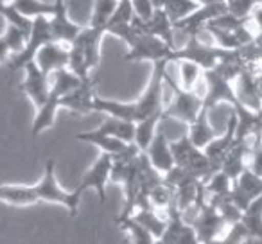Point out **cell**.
Wrapping results in <instances>:
<instances>
[{
    "instance_id": "60d3db41",
    "label": "cell",
    "mask_w": 262,
    "mask_h": 244,
    "mask_svg": "<svg viewBox=\"0 0 262 244\" xmlns=\"http://www.w3.org/2000/svg\"><path fill=\"white\" fill-rule=\"evenodd\" d=\"M69 69L74 74L81 77V79H90V69L86 65V59L84 54L77 45H70V52H69Z\"/></svg>"
},
{
    "instance_id": "ffe728a7",
    "label": "cell",
    "mask_w": 262,
    "mask_h": 244,
    "mask_svg": "<svg viewBox=\"0 0 262 244\" xmlns=\"http://www.w3.org/2000/svg\"><path fill=\"white\" fill-rule=\"evenodd\" d=\"M235 94L239 102H243L246 108L257 112L262 106L260 92H258V81L253 74L250 72L248 66H244L243 72L235 79Z\"/></svg>"
},
{
    "instance_id": "30bf717a",
    "label": "cell",
    "mask_w": 262,
    "mask_h": 244,
    "mask_svg": "<svg viewBox=\"0 0 262 244\" xmlns=\"http://www.w3.org/2000/svg\"><path fill=\"white\" fill-rule=\"evenodd\" d=\"M112 165H113V158L112 154L102 153L97 160L94 162L90 169L86 171V174L81 178L79 185L76 187V190H79L81 194L88 189H94L99 194V199L101 203H106V185L110 182V174H112Z\"/></svg>"
},
{
    "instance_id": "3957f363",
    "label": "cell",
    "mask_w": 262,
    "mask_h": 244,
    "mask_svg": "<svg viewBox=\"0 0 262 244\" xmlns=\"http://www.w3.org/2000/svg\"><path fill=\"white\" fill-rule=\"evenodd\" d=\"M171 149L172 157H174V164L178 167L185 169L189 174H192L200 182L205 183L215 171H219V169H215L212 165V162L207 158L205 151L190 142L189 135H183L176 142H171Z\"/></svg>"
},
{
    "instance_id": "4dcf8cb0",
    "label": "cell",
    "mask_w": 262,
    "mask_h": 244,
    "mask_svg": "<svg viewBox=\"0 0 262 244\" xmlns=\"http://www.w3.org/2000/svg\"><path fill=\"white\" fill-rule=\"evenodd\" d=\"M83 81H86V79H81L77 74H74L72 70L67 66V69H61L52 74L51 92L61 99V97H65V95H69L70 92L76 90V88H79L81 84H83Z\"/></svg>"
},
{
    "instance_id": "484cf974",
    "label": "cell",
    "mask_w": 262,
    "mask_h": 244,
    "mask_svg": "<svg viewBox=\"0 0 262 244\" xmlns=\"http://www.w3.org/2000/svg\"><path fill=\"white\" fill-rule=\"evenodd\" d=\"M135 122L117 119V117H106L104 122L97 128V131L110 137H115V139L122 140L126 144H135Z\"/></svg>"
},
{
    "instance_id": "1f68e13d",
    "label": "cell",
    "mask_w": 262,
    "mask_h": 244,
    "mask_svg": "<svg viewBox=\"0 0 262 244\" xmlns=\"http://www.w3.org/2000/svg\"><path fill=\"white\" fill-rule=\"evenodd\" d=\"M117 223L127 233V244H155L157 239L133 217H119Z\"/></svg>"
},
{
    "instance_id": "ee69618b",
    "label": "cell",
    "mask_w": 262,
    "mask_h": 244,
    "mask_svg": "<svg viewBox=\"0 0 262 244\" xmlns=\"http://www.w3.org/2000/svg\"><path fill=\"white\" fill-rule=\"evenodd\" d=\"M248 169L262 178V137H253L248 154Z\"/></svg>"
},
{
    "instance_id": "bcb514c9",
    "label": "cell",
    "mask_w": 262,
    "mask_h": 244,
    "mask_svg": "<svg viewBox=\"0 0 262 244\" xmlns=\"http://www.w3.org/2000/svg\"><path fill=\"white\" fill-rule=\"evenodd\" d=\"M250 22L255 26V29L258 31V34H262V2L255 6V9L250 15Z\"/></svg>"
},
{
    "instance_id": "f5cc1de1",
    "label": "cell",
    "mask_w": 262,
    "mask_h": 244,
    "mask_svg": "<svg viewBox=\"0 0 262 244\" xmlns=\"http://www.w3.org/2000/svg\"><path fill=\"white\" fill-rule=\"evenodd\" d=\"M260 2H262V0H260Z\"/></svg>"
},
{
    "instance_id": "9c48e42d",
    "label": "cell",
    "mask_w": 262,
    "mask_h": 244,
    "mask_svg": "<svg viewBox=\"0 0 262 244\" xmlns=\"http://www.w3.org/2000/svg\"><path fill=\"white\" fill-rule=\"evenodd\" d=\"M165 217H167V226L155 244H201L194 226L185 221L176 203L169 207Z\"/></svg>"
},
{
    "instance_id": "cb8c5ba5",
    "label": "cell",
    "mask_w": 262,
    "mask_h": 244,
    "mask_svg": "<svg viewBox=\"0 0 262 244\" xmlns=\"http://www.w3.org/2000/svg\"><path fill=\"white\" fill-rule=\"evenodd\" d=\"M0 201L11 207H31L40 203L34 185H0Z\"/></svg>"
},
{
    "instance_id": "7a4b0ae2",
    "label": "cell",
    "mask_w": 262,
    "mask_h": 244,
    "mask_svg": "<svg viewBox=\"0 0 262 244\" xmlns=\"http://www.w3.org/2000/svg\"><path fill=\"white\" fill-rule=\"evenodd\" d=\"M34 189H36L38 199L40 201L61 205V207H65L67 210H69L70 215H76L77 210H79L81 196H83V194L76 189L70 192V190H65L59 185L58 178H56V162L52 160V158H49V160L45 162V172L40 182L34 185Z\"/></svg>"
},
{
    "instance_id": "4316f807",
    "label": "cell",
    "mask_w": 262,
    "mask_h": 244,
    "mask_svg": "<svg viewBox=\"0 0 262 244\" xmlns=\"http://www.w3.org/2000/svg\"><path fill=\"white\" fill-rule=\"evenodd\" d=\"M241 225L246 230L248 239L262 240V196H258L244 208Z\"/></svg>"
},
{
    "instance_id": "f1b7e54d",
    "label": "cell",
    "mask_w": 262,
    "mask_h": 244,
    "mask_svg": "<svg viewBox=\"0 0 262 244\" xmlns=\"http://www.w3.org/2000/svg\"><path fill=\"white\" fill-rule=\"evenodd\" d=\"M59 108H61V99L51 92L49 101L41 108L36 109V115H34V122H33V137H38L41 131H45V129H49L54 124L56 113H58Z\"/></svg>"
},
{
    "instance_id": "d6a6232c",
    "label": "cell",
    "mask_w": 262,
    "mask_h": 244,
    "mask_svg": "<svg viewBox=\"0 0 262 244\" xmlns=\"http://www.w3.org/2000/svg\"><path fill=\"white\" fill-rule=\"evenodd\" d=\"M24 16L34 20L40 16H47L51 18L54 13V4L52 2H45V0H13L11 2Z\"/></svg>"
},
{
    "instance_id": "c3c4849f",
    "label": "cell",
    "mask_w": 262,
    "mask_h": 244,
    "mask_svg": "<svg viewBox=\"0 0 262 244\" xmlns=\"http://www.w3.org/2000/svg\"><path fill=\"white\" fill-rule=\"evenodd\" d=\"M255 119H257V128H255V137H262V106L255 112Z\"/></svg>"
},
{
    "instance_id": "52a82bcc",
    "label": "cell",
    "mask_w": 262,
    "mask_h": 244,
    "mask_svg": "<svg viewBox=\"0 0 262 244\" xmlns=\"http://www.w3.org/2000/svg\"><path fill=\"white\" fill-rule=\"evenodd\" d=\"M190 208L194 210V215L187 219V223H190V225L194 226L196 235L201 244L221 237L225 226H228V225H226L225 219H223L221 214H219V210L210 203V201H207L203 197V199H200L194 207H190Z\"/></svg>"
},
{
    "instance_id": "d6986e66",
    "label": "cell",
    "mask_w": 262,
    "mask_h": 244,
    "mask_svg": "<svg viewBox=\"0 0 262 244\" xmlns=\"http://www.w3.org/2000/svg\"><path fill=\"white\" fill-rule=\"evenodd\" d=\"M146 157L151 162L155 169L160 172L162 176L165 172H169L174 167V157H172V149H171V142L167 140V137L158 129L157 135H155L153 142L149 144V147L146 149Z\"/></svg>"
},
{
    "instance_id": "f35d334b",
    "label": "cell",
    "mask_w": 262,
    "mask_h": 244,
    "mask_svg": "<svg viewBox=\"0 0 262 244\" xmlns=\"http://www.w3.org/2000/svg\"><path fill=\"white\" fill-rule=\"evenodd\" d=\"M133 18H135V13H133L131 0H119L117 9L113 11V15H112V18H110L108 26H106V29H110V27L131 26V24H133Z\"/></svg>"
},
{
    "instance_id": "d590c367",
    "label": "cell",
    "mask_w": 262,
    "mask_h": 244,
    "mask_svg": "<svg viewBox=\"0 0 262 244\" xmlns=\"http://www.w3.org/2000/svg\"><path fill=\"white\" fill-rule=\"evenodd\" d=\"M119 0H94V11H92L90 26L92 27H104L108 26L113 11L117 9Z\"/></svg>"
},
{
    "instance_id": "7bdbcfd3",
    "label": "cell",
    "mask_w": 262,
    "mask_h": 244,
    "mask_svg": "<svg viewBox=\"0 0 262 244\" xmlns=\"http://www.w3.org/2000/svg\"><path fill=\"white\" fill-rule=\"evenodd\" d=\"M257 4H260V0H226V8H228L230 15L243 20H250L251 11Z\"/></svg>"
},
{
    "instance_id": "8fae6325",
    "label": "cell",
    "mask_w": 262,
    "mask_h": 244,
    "mask_svg": "<svg viewBox=\"0 0 262 244\" xmlns=\"http://www.w3.org/2000/svg\"><path fill=\"white\" fill-rule=\"evenodd\" d=\"M228 13V8H226V2H217V4H205V6H200L196 11H192L189 16L185 18L178 20L174 22L176 31H183L187 33L189 36H200L201 31H205V27L208 26V22H212L214 18L217 16L225 15Z\"/></svg>"
},
{
    "instance_id": "603a6c76",
    "label": "cell",
    "mask_w": 262,
    "mask_h": 244,
    "mask_svg": "<svg viewBox=\"0 0 262 244\" xmlns=\"http://www.w3.org/2000/svg\"><path fill=\"white\" fill-rule=\"evenodd\" d=\"M76 139L81 140V142H88V144H92V146H97L102 153L112 154V158L126 153V151L129 149V146H131V144L122 142V140L115 139V137L99 133L97 129H92V131H84V133H77Z\"/></svg>"
},
{
    "instance_id": "681fc988",
    "label": "cell",
    "mask_w": 262,
    "mask_h": 244,
    "mask_svg": "<svg viewBox=\"0 0 262 244\" xmlns=\"http://www.w3.org/2000/svg\"><path fill=\"white\" fill-rule=\"evenodd\" d=\"M200 6H205V4H217V2H226V0H196Z\"/></svg>"
},
{
    "instance_id": "8992f818",
    "label": "cell",
    "mask_w": 262,
    "mask_h": 244,
    "mask_svg": "<svg viewBox=\"0 0 262 244\" xmlns=\"http://www.w3.org/2000/svg\"><path fill=\"white\" fill-rule=\"evenodd\" d=\"M129 51L126 54L127 61H167L171 63V56L174 49L169 47L164 40L137 31V34L129 40Z\"/></svg>"
},
{
    "instance_id": "f6af8a7d",
    "label": "cell",
    "mask_w": 262,
    "mask_h": 244,
    "mask_svg": "<svg viewBox=\"0 0 262 244\" xmlns=\"http://www.w3.org/2000/svg\"><path fill=\"white\" fill-rule=\"evenodd\" d=\"M131 6H133L135 18L142 20V22H147L155 15V11H157L151 0H131Z\"/></svg>"
},
{
    "instance_id": "8d00e7d4",
    "label": "cell",
    "mask_w": 262,
    "mask_h": 244,
    "mask_svg": "<svg viewBox=\"0 0 262 244\" xmlns=\"http://www.w3.org/2000/svg\"><path fill=\"white\" fill-rule=\"evenodd\" d=\"M0 15L6 18V24H11V26H16L27 33L31 36V31H33V20L24 16L11 2H4V4H0Z\"/></svg>"
},
{
    "instance_id": "83f0119b",
    "label": "cell",
    "mask_w": 262,
    "mask_h": 244,
    "mask_svg": "<svg viewBox=\"0 0 262 244\" xmlns=\"http://www.w3.org/2000/svg\"><path fill=\"white\" fill-rule=\"evenodd\" d=\"M164 119V112H157L153 115L146 117L140 122H137L135 128V146L139 147L142 153H146V149L149 147V144L153 142L155 135L158 131V124Z\"/></svg>"
},
{
    "instance_id": "277c9868",
    "label": "cell",
    "mask_w": 262,
    "mask_h": 244,
    "mask_svg": "<svg viewBox=\"0 0 262 244\" xmlns=\"http://www.w3.org/2000/svg\"><path fill=\"white\" fill-rule=\"evenodd\" d=\"M165 83L172 88V101L164 108V119H178L185 124H192L200 112L203 109V97L196 90H183L165 74Z\"/></svg>"
},
{
    "instance_id": "816d5d0a",
    "label": "cell",
    "mask_w": 262,
    "mask_h": 244,
    "mask_svg": "<svg viewBox=\"0 0 262 244\" xmlns=\"http://www.w3.org/2000/svg\"><path fill=\"white\" fill-rule=\"evenodd\" d=\"M6 2H13V0H6Z\"/></svg>"
},
{
    "instance_id": "e0dca14e",
    "label": "cell",
    "mask_w": 262,
    "mask_h": 244,
    "mask_svg": "<svg viewBox=\"0 0 262 244\" xmlns=\"http://www.w3.org/2000/svg\"><path fill=\"white\" fill-rule=\"evenodd\" d=\"M131 26L135 27L137 31H140V33L153 34V36L160 38V40H164L169 47L176 49L174 34H172L174 26H172V20L169 18V15L164 11V9H157L155 15L151 16L147 22H142V20H139V18H133V24H131Z\"/></svg>"
},
{
    "instance_id": "5b68a950",
    "label": "cell",
    "mask_w": 262,
    "mask_h": 244,
    "mask_svg": "<svg viewBox=\"0 0 262 244\" xmlns=\"http://www.w3.org/2000/svg\"><path fill=\"white\" fill-rule=\"evenodd\" d=\"M232 51L217 47V45H207L200 40V36H189L187 43L182 49H174L171 56V61H192L200 65L203 70H212L221 59L228 58Z\"/></svg>"
},
{
    "instance_id": "9a60e30c",
    "label": "cell",
    "mask_w": 262,
    "mask_h": 244,
    "mask_svg": "<svg viewBox=\"0 0 262 244\" xmlns=\"http://www.w3.org/2000/svg\"><path fill=\"white\" fill-rule=\"evenodd\" d=\"M258 196H262V178L251 172L250 169H246L239 178L233 180L230 197L241 210H244Z\"/></svg>"
},
{
    "instance_id": "7402d4cb",
    "label": "cell",
    "mask_w": 262,
    "mask_h": 244,
    "mask_svg": "<svg viewBox=\"0 0 262 244\" xmlns=\"http://www.w3.org/2000/svg\"><path fill=\"white\" fill-rule=\"evenodd\" d=\"M250 140H237L221 164V171L232 180H237L248 169V154H250Z\"/></svg>"
},
{
    "instance_id": "836d02e7",
    "label": "cell",
    "mask_w": 262,
    "mask_h": 244,
    "mask_svg": "<svg viewBox=\"0 0 262 244\" xmlns=\"http://www.w3.org/2000/svg\"><path fill=\"white\" fill-rule=\"evenodd\" d=\"M232 185H233V180L230 178V176H226L223 171H215L214 174L203 183V189H205V194H208L212 199V197L230 196Z\"/></svg>"
},
{
    "instance_id": "2e32d148",
    "label": "cell",
    "mask_w": 262,
    "mask_h": 244,
    "mask_svg": "<svg viewBox=\"0 0 262 244\" xmlns=\"http://www.w3.org/2000/svg\"><path fill=\"white\" fill-rule=\"evenodd\" d=\"M235 131H237V119H235V113H232V117L228 119V124H226L225 133L215 137V139L203 149L207 158L212 162V165H214L215 169H219V171H221L223 160H225L226 154L230 153V149H232L237 142Z\"/></svg>"
},
{
    "instance_id": "d4e9b609",
    "label": "cell",
    "mask_w": 262,
    "mask_h": 244,
    "mask_svg": "<svg viewBox=\"0 0 262 244\" xmlns=\"http://www.w3.org/2000/svg\"><path fill=\"white\" fill-rule=\"evenodd\" d=\"M187 135H189L190 142L196 147H200V149H205L217 137V131L212 128L210 120H208V109H201L200 115L196 117V120H194L192 124H189Z\"/></svg>"
},
{
    "instance_id": "6da1fadb",
    "label": "cell",
    "mask_w": 262,
    "mask_h": 244,
    "mask_svg": "<svg viewBox=\"0 0 262 244\" xmlns=\"http://www.w3.org/2000/svg\"><path fill=\"white\" fill-rule=\"evenodd\" d=\"M167 61L153 63V74L147 83L144 94L133 102H120L112 99H102L95 95L94 112H101L108 117L129 120V122H140L146 117L157 112H164V83L167 74Z\"/></svg>"
},
{
    "instance_id": "ba28073f",
    "label": "cell",
    "mask_w": 262,
    "mask_h": 244,
    "mask_svg": "<svg viewBox=\"0 0 262 244\" xmlns=\"http://www.w3.org/2000/svg\"><path fill=\"white\" fill-rule=\"evenodd\" d=\"M52 41V33H51V24H49L47 16H40V18L33 20V31L31 36L27 40V45L20 54L13 56V59L8 63L9 70H20L26 69V65H29L31 61H34L38 51L43 47L45 43Z\"/></svg>"
},
{
    "instance_id": "ac0fdd59",
    "label": "cell",
    "mask_w": 262,
    "mask_h": 244,
    "mask_svg": "<svg viewBox=\"0 0 262 244\" xmlns=\"http://www.w3.org/2000/svg\"><path fill=\"white\" fill-rule=\"evenodd\" d=\"M106 34L104 27H84L81 31V34L76 38L72 45H77V47L83 51L84 59H86V65L90 70L97 69L99 63H101V41L102 36Z\"/></svg>"
},
{
    "instance_id": "f546056e",
    "label": "cell",
    "mask_w": 262,
    "mask_h": 244,
    "mask_svg": "<svg viewBox=\"0 0 262 244\" xmlns=\"http://www.w3.org/2000/svg\"><path fill=\"white\" fill-rule=\"evenodd\" d=\"M129 217H133L137 223H140V225H142L144 228H146L147 232L155 237V239H158V237L164 233L165 226H167V217L162 215L160 212H157L153 207L139 208V210L133 212Z\"/></svg>"
},
{
    "instance_id": "ab89813d",
    "label": "cell",
    "mask_w": 262,
    "mask_h": 244,
    "mask_svg": "<svg viewBox=\"0 0 262 244\" xmlns=\"http://www.w3.org/2000/svg\"><path fill=\"white\" fill-rule=\"evenodd\" d=\"M4 38H6V41H8L9 49H11L13 56H16V54H20L24 49H26L27 40H29V34L24 33L20 27L11 26V24H6Z\"/></svg>"
},
{
    "instance_id": "f907efd6",
    "label": "cell",
    "mask_w": 262,
    "mask_h": 244,
    "mask_svg": "<svg viewBox=\"0 0 262 244\" xmlns=\"http://www.w3.org/2000/svg\"><path fill=\"white\" fill-rule=\"evenodd\" d=\"M4 2H6V0H0V4H4Z\"/></svg>"
},
{
    "instance_id": "7dc6e473",
    "label": "cell",
    "mask_w": 262,
    "mask_h": 244,
    "mask_svg": "<svg viewBox=\"0 0 262 244\" xmlns=\"http://www.w3.org/2000/svg\"><path fill=\"white\" fill-rule=\"evenodd\" d=\"M11 56H13V52H11V49H9L8 41H6L4 34H0V65L8 63Z\"/></svg>"
},
{
    "instance_id": "7c38bea8",
    "label": "cell",
    "mask_w": 262,
    "mask_h": 244,
    "mask_svg": "<svg viewBox=\"0 0 262 244\" xmlns=\"http://www.w3.org/2000/svg\"><path fill=\"white\" fill-rule=\"evenodd\" d=\"M52 4H54V13H52V16L49 18L52 40L59 41V43H65L70 47L84 27L77 26V24H74L72 20L69 18L67 0H52Z\"/></svg>"
},
{
    "instance_id": "4fadbf2b",
    "label": "cell",
    "mask_w": 262,
    "mask_h": 244,
    "mask_svg": "<svg viewBox=\"0 0 262 244\" xmlns=\"http://www.w3.org/2000/svg\"><path fill=\"white\" fill-rule=\"evenodd\" d=\"M26 77L24 83L20 84V90L33 101V104L38 108L45 104L51 97V83H49V76H45L34 61L26 65Z\"/></svg>"
},
{
    "instance_id": "e575fe53",
    "label": "cell",
    "mask_w": 262,
    "mask_h": 244,
    "mask_svg": "<svg viewBox=\"0 0 262 244\" xmlns=\"http://www.w3.org/2000/svg\"><path fill=\"white\" fill-rule=\"evenodd\" d=\"M178 69H180V86L183 90H196L198 81L203 77L205 70L200 65H196L192 61H187V59L178 61Z\"/></svg>"
},
{
    "instance_id": "74e56055",
    "label": "cell",
    "mask_w": 262,
    "mask_h": 244,
    "mask_svg": "<svg viewBox=\"0 0 262 244\" xmlns=\"http://www.w3.org/2000/svg\"><path fill=\"white\" fill-rule=\"evenodd\" d=\"M198 8H200V4H198L196 0H167L164 11L167 13L169 18L174 24V22H178V20L189 16L190 13L196 11Z\"/></svg>"
},
{
    "instance_id": "44dd1931",
    "label": "cell",
    "mask_w": 262,
    "mask_h": 244,
    "mask_svg": "<svg viewBox=\"0 0 262 244\" xmlns=\"http://www.w3.org/2000/svg\"><path fill=\"white\" fill-rule=\"evenodd\" d=\"M94 81L86 79L83 81L79 88H76L74 92H70L69 95L61 97V108H69L70 112L76 113H90L94 112Z\"/></svg>"
},
{
    "instance_id": "5bb4252c",
    "label": "cell",
    "mask_w": 262,
    "mask_h": 244,
    "mask_svg": "<svg viewBox=\"0 0 262 244\" xmlns=\"http://www.w3.org/2000/svg\"><path fill=\"white\" fill-rule=\"evenodd\" d=\"M69 52L70 47L59 41H49L43 47L38 51L34 63L38 65V69L45 74V76H52L54 72L69 66Z\"/></svg>"
},
{
    "instance_id": "b9f144b4",
    "label": "cell",
    "mask_w": 262,
    "mask_h": 244,
    "mask_svg": "<svg viewBox=\"0 0 262 244\" xmlns=\"http://www.w3.org/2000/svg\"><path fill=\"white\" fill-rule=\"evenodd\" d=\"M244 240H248V233L244 230V226L241 223H237V225L230 226L225 235L217 237V239H212L203 244H243Z\"/></svg>"
}]
</instances>
